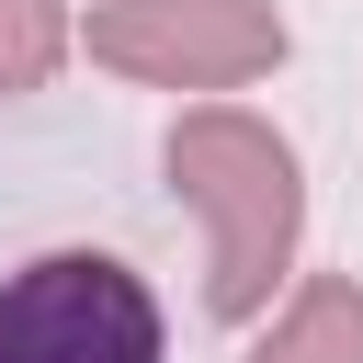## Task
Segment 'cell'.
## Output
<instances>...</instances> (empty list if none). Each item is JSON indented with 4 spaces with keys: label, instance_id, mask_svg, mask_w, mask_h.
I'll return each mask as SVG.
<instances>
[{
    "label": "cell",
    "instance_id": "1",
    "mask_svg": "<svg viewBox=\"0 0 363 363\" xmlns=\"http://www.w3.org/2000/svg\"><path fill=\"white\" fill-rule=\"evenodd\" d=\"M170 182L204 204V306L216 318H261L284 261H295V227H306V182H295V147L216 102V113H182L170 125Z\"/></svg>",
    "mask_w": 363,
    "mask_h": 363
},
{
    "label": "cell",
    "instance_id": "2",
    "mask_svg": "<svg viewBox=\"0 0 363 363\" xmlns=\"http://www.w3.org/2000/svg\"><path fill=\"white\" fill-rule=\"evenodd\" d=\"M0 363H159V295L113 250H45L0 284Z\"/></svg>",
    "mask_w": 363,
    "mask_h": 363
},
{
    "label": "cell",
    "instance_id": "3",
    "mask_svg": "<svg viewBox=\"0 0 363 363\" xmlns=\"http://www.w3.org/2000/svg\"><path fill=\"white\" fill-rule=\"evenodd\" d=\"M91 57L147 91H227L284 68L272 0H91Z\"/></svg>",
    "mask_w": 363,
    "mask_h": 363
},
{
    "label": "cell",
    "instance_id": "4",
    "mask_svg": "<svg viewBox=\"0 0 363 363\" xmlns=\"http://www.w3.org/2000/svg\"><path fill=\"white\" fill-rule=\"evenodd\" d=\"M250 363H363V284H352V272L295 284V306L261 329Z\"/></svg>",
    "mask_w": 363,
    "mask_h": 363
},
{
    "label": "cell",
    "instance_id": "5",
    "mask_svg": "<svg viewBox=\"0 0 363 363\" xmlns=\"http://www.w3.org/2000/svg\"><path fill=\"white\" fill-rule=\"evenodd\" d=\"M57 45H68V0H0V102L45 91Z\"/></svg>",
    "mask_w": 363,
    "mask_h": 363
}]
</instances>
